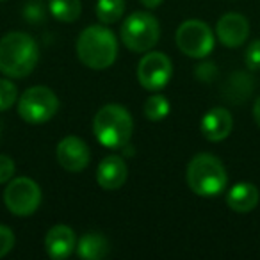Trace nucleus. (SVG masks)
Returning <instances> with one entry per match:
<instances>
[{
  "label": "nucleus",
  "mask_w": 260,
  "mask_h": 260,
  "mask_svg": "<svg viewBox=\"0 0 260 260\" xmlns=\"http://www.w3.org/2000/svg\"><path fill=\"white\" fill-rule=\"evenodd\" d=\"M77 253L86 260L104 258L109 253V241L105 239V235L91 232V234L80 237L79 244H77Z\"/></svg>",
  "instance_id": "obj_17"
},
{
  "label": "nucleus",
  "mask_w": 260,
  "mask_h": 260,
  "mask_svg": "<svg viewBox=\"0 0 260 260\" xmlns=\"http://www.w3.org/2000/svg\"><path fill=\"white\" fill-rule=\"evenodd\" d=\"M251 91H253L251 77L244 72H235L228 77L226 84L223 86V96L224 100H230L235 105H239L244 100H248Z\"/></svg>",
  "instance_id": "obj_16"
},
{
  "label": "nucleus",
  "mask_w": 260,
  "mask_h": 260,
  "mask_svg": "<svg viewBox=\"0 0 260 260\" xmlns=\"http://www.w3.org/2000/svg\"><path fill=\"white\" fill-rule=\"evenodd\" d=\"M185 182L198 196H216L226 189L228 175L221 160L212 153H198L187 164Z\"/></svg>",
  "instance_id": "obj_4"
},
{
  "label": "nucleus",
  "mask_w": 260,
  "mask_h": 260,
  "mask_svg": "<svg viewBox=\"0 0 260 260\" xmlns=\"http://www.w3.org/2000/svg\"><path fill=\"white\" fill-rule=\"evenodd\" d=\"M244 61L251 72L260 70V40H255L244 52Z\"/></svg>",
  "instance_id": "obj_22"
},
{
  "label": "nucleus",
  "mask_w": 260,
  "mask_h": 260,
  "mask_svg": "<svg viewBox=\"0 0 260 260\" xmlns=\"http://www.w3.org/2000/svg\"><path fill=\"white\" fill-rule=\"evenodd\" d=\"M145 8H150V9H153V8H159L160 4H162V0H139Z\"/></svg>",
  "instance_id": "obj_27"
},
{
  "label": "nucleus",
  "mask_w": 260,
  "mask_h": 260,
  "mask_svg": "<svg viewBox=\"0 0 260 260\" xmlns=\"http://www.w3.org/2000/svg\"><path fill=\"white\" fill-rule=\"evenodd\" d=\"M128 168L125 160L118 155H109L98 164L96 170V182L105 191H116L126 182Z\"/></svg>",
  "instance_id": "obj_13"
},
{
  "label": "nucleus",
  "mask_w": 260,
  "mask_h": 260,
  "mask_svg": "<svg viewBox=\"0 0 260 260\" xmlns=\"http://www.w3.org/2000/svg\"><path fill=\"white\" fill-rule=\"evenodd\" d=\"M145 116L150 121H160L170 114V102L162 94H153L145 102Z\"/></svg>",
  "instance_id": "obj_20"
},
{
  "label": "nucleus",
  "mask_w": 260,
  "mask_h": 260,
  "mask_svg": "<svg viewBox=\"0 0 260 260\" xmlns=\"http://www.w3.org/2000/svg\"><path fill=\"white\" fill-rule=\"evenodd\" d=\"M15 246V234L9 226L0 224V258L6 256Z\"/></svg>",
  "instance_id": "obj_23"
},
{
  "label": "nucleus",
  "mask_w": 260,
  "mask_h": 260,
  "mask_svg": "<svg viewBox=\"0 0 260 260\" xmlns=\"http://www.w3.org/2000/svg\"><path fill=\"white\" fill-rule=\"evenodd\" d=\"M23 13H25V18L29 22H40L43 18V9H41L40 2H29Z\"/></svg>",
  "instance_id": "obj_26"
},
{
  "label": "nucleus",
  "mask_w": 260,
  "mask_h": 260,
  "mask_svg": "<svg viewBox=\"0 0 260 260\" xmlns=\"http://www.w3.org/2000/svg\"><path fill=\"white\" fill-rule=\"evenodd\" d=\"M48 8H50V13L54 15V18L66 23L75 22L80 16V11H82L80 0H50Z\"/></svg>",
  "instance_id": "obj_18"
},
{
  "label": "nucleus",
  "mask_w": 260,
  "mask_h": 260,
  "mask_svg": "<svg viewBox=\"0 0 260 260\" xmlns=\"http://www.w3.org/2000/svg\"><path fill=\"white\" fill-rule=\"evenodd\" d=\"M4 203L15 216H30L38 210L41 203V189L34 180L27 177H18L6 187Z\"/></svg>",
  "instance_id": "obj_7"
},
{
  "label": "nucleus",
  "mask_w": 260,
  "mask_h": 260,
  "mask_svg": "<svg viewBox=\"0 0 260 260\" xmlns=\"http://www.w3.org/2000/svg\"><path fill=\"white\" fill-rule=\"evenodd\" d=\"M177 47L192 59H202L212 52L214 34L207 23L187 20L177 30Z\"/></svg>",
  "instance_id": "obj_8"
},
{
  "label": "nucleus",
  "mask_w": 260,
  "mask_h": 260,
  "mask_svg": "<svg viewBox=\"0 0 260 260\" xmlns=\"http://www.w3.org/2000/svg\"><path fill=\"white\" fill-rule=\"evenodd\" d=\"M55 155H57V162L66 171H72V173H79V171L86 170L91 159L87 145L75 136H68L62 141H59Z\"/></svg>",
  "instance_id": "obj_10"
},
{
  "label": "nucleus",
  "mask_w": 260,
  "mask_h": 260,
  "mask_svg": "<svg viewBox=\"0 0 260 260\" xmlns=\"http://www.w3.org/2000/svg\"><path fill=\"white\" fill-rule=\"evenodd\" d=\"M13 173H15V162H13V159L0 153V184H6L8 180H11Z\"/></svg>",
  "instance_id": "obj_24"
},
{
  "label": "nucleus",
  "mask_w": 260,
  "mask_h": 260,
  "mask_svg": "<svg viewBox=\"0 0 260 260\" xmlns=\"http://www.w3.org/2000/svg\"><path fill=\"white\" fill-rule=\"evenodd\" d=\"M232 126H234V119H232V114L224 107L210 109L202 118V123H200L203 138L214 143L226 139L232 132Z\"/></svg>",
  "instance_id": "obj_12"
},
{
  "label": "nucleus",
  "mask_w": 260,
  "mask_h": 260,
  "mask_svg": "<svg viewBox=\"0 0 260 260\" xmlns=\"http://www.w3.org/2000/svg\"><path fill=\"white\" fill-rule=\"evenodd\" d=\"M258 189L255 187L249 182H241V184H235L234 187L228 191L226 203L232 210L235 212H249L258 205Z\"/></svg>",
  "instance_id": "obj_15"
},
{
  "label": "nucleus",
  "mask_w": 260,
  "mask_h": 260,
  "mask_svg": "<svg viewBox=\"0 0 260 260\" xmlns=\"http://www.w3.org/2000/svg\"><path fill=\"white\" fill-rule=\"evenodd\" d=\"M125 13V0H98L96 16L102 23H116Z\"/></svg>",
  "instance_id": "obj_19"
},
{
  "label": "nucleus",
  "mask_w": 260,
  "mask_h": 260,
  "mask_svg": "<svg viewBox=\"0 0 260 260\" xmlns=\"http://www.w3.org/2000/svg\"><path fill=\"white\" fill-rule=\"evenodd\" d=\"M132 116L118 104L104 105L93 119V132L98 143L111 150L125 148L132 138Z\"/></svg>",
  "instance_id": "obj_2"
},
{
  "label": "nucleus",
  "mask_w": 260,
  "mask_h": 260,
  "mask_svg": "<svg viewBox=\"0 0 260 260\" xmlns=\"http://www.w3.org/2000/svg\"><path fill=\"white\" fill-rule=\"evenodd\" d=\"M160 27L155 16L145 11L132 13L121 25V40L132 52H146L157 45Z\"/></svg>",
  "instance_id": "obj_5"
},
{
  "label": "nucleus",
  "mask_w": 260,
  "mask_h": 260,
  "mask_svg": "<svg viewBox=\"0 0 260 260\" xmlns=\"http://www.w3.org/2000/svg\"><path fill=\"white\" fill-rule=\"evenodd\" d=\"M253 118H255L256 125L260 126V96H258V100L255 102V105H253Z\"/></svg>",
  "instance_id": "obj_28"
},
{
  "label": "nucleus",
  "mask_w": 260,
  "mask_h": 260,
  "mask_svg": "<svg viewBox=\"0 0 260 260\" xmlns=\"http://www.w3.org/2000/svg\"><path fill=\"white\" fill-rule=\"evenodd\" d=\"M45 248L47 253L55 260H62L66 256H70L73 253V249L77 248L75 234L70 226L66 224H55L47 232L45 237Z\"/></svg>",
  "instance_id": "obj_14"
},
{
  "label": "nucleus",
  "mask_w": 260,
  "mask_h": 260,
  "mask_svg": "<svg viewBox=\"0 0 260 260\" xmlns=\"http://www.w3.org/2000/svg\"><path fill=\"white\" fill-rule=\"evenodd\" d=\"M77 55L91 70H105L118 57V43L107 27L91 25L77 40Z\"/></svg>",
  "instance_id": "obj_3"
},
{
  "label": "nucleus",
  "mask_w": 260,
  "mask_h": 260,
  "mask_svg": "<svg viewBox=\"0 0 260 260\" xmlns=\"http://www.w3.org/2000/svg\"><path fill=\"white\" fill-rule=\"evenodd\" d=\"M59 111V100L47 86L29 87L18 100V114L23 121L40 125L50 121Z\"/></svg>",
  "instance_id": "obj_6"
},
{
  "label": "nucleus",
  "mask_w": 260,
  "mask_h": 260,
  "mask_svg": "<svg viewBox=\"0 0 260 260\" xmlns=\"http://www.w3.org/2000/svg\"><path fill=\"white\" fill-rule=\"evenodd\" d=\"M173 64L162 52H150L141 59L138 66V79L145 89L159 91L170 82Z\"/></svg>",
  "instance_id": "obj_9"
},
{
  "label": "nucleus",
  "mask_w": 260,
  "mask_h": 260,
  "mask_svg": "<svg viewBox=\"0 0 260 260\" xmlns=\"http://www.w3.org/2000/svg\"><path fill=\"white\" fill-rule=\"evenodd\" d=\"M0 134H2V123H0Z\"/></svg>",
  "instance_id": "obj_29"
},
{
  "label": "nucleus",
  "mask_w": 260,
  "mask_h": 260,
  "mask_svg": "<svg viewBox=\"0 0 260 260\" xmlns=\"http://www.w3.org/2000/svg\"><path fill=\"white\" fill-rule=\"evenodd\" d=\"M216 34L224 47L237 48L248 40L249 23L246 20V16L239 15V13H226L217 22Z\"/></svg>",
  "instance_id": "obj_11"
},
{
  "label": "nucleus",
  "mask_w": 260,
  "mask_h": 260,
  "mask_svg": "<svg viewBox=\"0 0 260 260\" xmlns=\"http://www.w3.org/2000/svg\"><path fill=\"white\" fill-rule=\"evenodd\" d=\"M217 73V68L214 64H210V62H202V64L196 68V75H198L200 80H212L214 75Z\"/></svg>",
  "instance_id": "obj_25"
},
{
  "label": "nucleus",
  "mask_w": 260,
  "mask_h": 260,
  "mask_svg": "<svg viewBox=\"0 0 260 260\" xmlns=\"http://www.w3.org/2000/svg\"><path fill=\"white\" fill-rule=\"evenodd\" d=\"M18 91L16 86L8 79H0V111H8L16 104Z\"/></svg>",
  "instance_id": "obj_21"
},
{
  "label": "nucleus",
  "mask_w": 260,
  "mask_h": 260,
  "mask_svg": "<svg viewBox=\"0 0 260 260\" xmlns=\"http://www.w3.org/2000/svg\"><path fill=\"white\" fill-rule=\"evenodd\" d=\"M40 59L34 38L25 32H9L0 40V72L13 79L30 75Z\"/></svg>",
  "instance_id": "obj_1"
},
{
  "label": "nucleus",
  "mask_w": 260,
  "mask_h": 260,
  "mask_svg": "<svg viewBox=\"0 0 260 260\" xmlns=\"http://www.w3.org/2000/svg\"><path fill=\"white\" fill-rule=\"evenodd\" d=\"M0 2H4V0H0Z\"/></svg>",
  "instance_id": "obj_30"
}]
</instances>
